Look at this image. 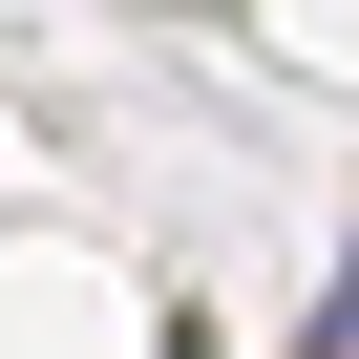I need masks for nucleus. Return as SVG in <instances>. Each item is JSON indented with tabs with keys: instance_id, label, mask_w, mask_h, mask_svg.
<instances>
[{
	"instance_id": "obj_1",
	"label": "nucleus",
	"mask_w": 359,
	"mask_h": 359,
	"mask_svg": "<svg viewBox=\"0 0 359 359\" xmlns=\"http://www.w3.org/2000/svg\"><path fill=\"white\" fill-rule=\"evenodd\" d=\"M296 359H359V254L317 275V317H296Z\"/></svg>"
}]
</instances>
